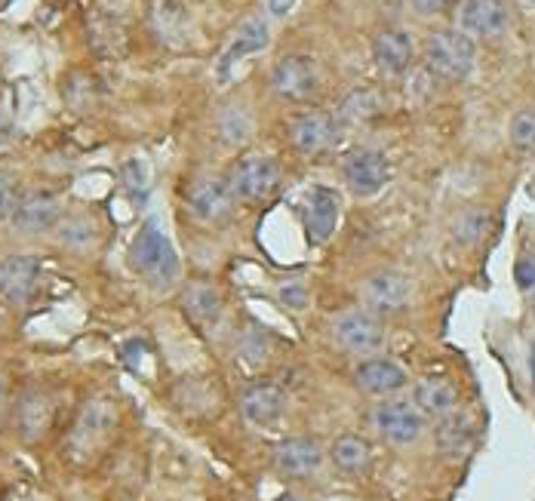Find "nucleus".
I'll use <instances>...</instances> for the list:
<instances>
[{
    "mask_svg": "<svg viewBox=\"0 0 535 501\" xmlns=\"http://www.w3.org/2000/svg\"><path fill=\"white\" fill-rule=\"evenodd\" d=\"M474 62H477L474 37H468L459 28L434 31L425 40V68H428V74H434L446 83L465 80L474 71Z\"/></svg>",
    "mask_w": 535,
    "mask_h": 501,
    "instance_id": "1",
    "label": "nucleus"
},
{
    "mask_svg": "<svg viewBox=\"0 0 535 501\" xmlns=\"http://www.w3.org/2000/svg\"><path fill=\"white\" fill-rule=\"evenodd\" d=\"M130 262L136 271H142L145 277H151L154 283H173L179 274V259H176V249L170 243V237L163 234V228L157 222H148L133 249H130Z\"/></svg>",
    "mask_w": 535,
    "mask_h": 501,
    "instance_id": "2",
    "label": "nucleus"
},
{
    "mask_svg": "<svg viewBox=\"0 0 535 501\" xmlns=\"http://www.w3.org/2000/svg\"><path fill=\"white\" fill-rule=\"evenodd\" d=\"M320 87L317 77V65L311 56L293 53L277 59V65L271 68V90L277 99L283 102H308Z\"/></svg>",
    "mask_w": 535,
    "mask_h": 501,
    "instance_id": "3",
    "label": "nucleus"
},
{
    "mask_svg": "<svg viewBox=\"0 0 535 501\" xmlns=\"http://www.w3.org/2000/svg\"><path fill=\"white\" fill-rule=\"evenodd\" d=\"M452 16H456V28L474 40L499 37L511 25V10L505 0H459Z\"/></svg>",
    "mask_w": 535,
    "mask_h": 501,
    "instance_id": "4",
    "label": "nucleus"
},
{
    "mask_svg": "<svg viewBox=\"0 0 535 501\" xmlns=\"http://www.w3.org/2000/svg\"><path fill=\"white\" fill-rule=\"evenodd\" d=\"M280 182V166L274 157L268 154H246L237 160L234 176H231V188L237 197L243 200H265L277 191Z\"/></svg>",
    "mask_w": 535,
    "mask_h": 501,
    "instance_id": "5",
    "label": "nucleus"
},
{
    "mask_svg": "<svg viewBox=\"0 0 535 501\" xmlns=\"http://www.w3.org/2000/svg\"><path fill=\"white\" fill-rule=\"evenodd\" d=\"M360 296H363L366 311H373L376 317H388V314H400L409 305L413 283L397 271H379L363 280Z\"/></svg>",
    "mask_w": 535,
    "mask_h": 501,
    "instance_id": "6",
    "label": "nucleus"
},
{
    "mask_svg": "<svg viewBox=\"0 0 535 501\" xmlns=\"http://www.w3.org/2000/svg\"><path fill=\"white\" fill-rule=\"evenodd\" d=\"M333 336L351 354H376L385 345V326L373 311H348L336 320Z\"/></svg>",
    "mask_w": 535,
    "mask_h": 501,
    "instance_id": "7",
    "label": "nucleus"
},
{
    "mask_svg": "<svg viewBox=\"0 0 535 501\" xmlns=\"http://www.w3.org/2000/svg\"><path fill=\"white\" fill-rule=\"evenodd\" d=\"M342 176L348 182V188L360 197H373L385 188V182L391 179V163L382 151L376 148H360L354 151L345 166H342Z\"/></svg>",
    "mask_w": 535,
    "mask_h": 501,
    "instance_id": "8",
    "label": "nucleus"
},
{
    "mask_svg": "<svg viewBox=\"0 0 535 501\" xmlns=\"http://www.w3.org/2000/svg\"><path fill=\"white\" fill-rule=\"evenodd\" d=\"M339 139V120L329 111H302L290 120V142L302 154H323Z\"/></svg>",
    "mask_w": 535,
    "mask_h": 501,
    "instance_id": "9",
    "label": "nucleus"
},
{
    "mask_svg": "<svg viewBox=\"0 0 535 501\" xmlns=\"http://www.w3.org/2000/svg\"><path fill=\"white\" fill-rule=\"evenodd\" d=\"M422 412L416 403H406V400H385L376 409V428L388 443L406 446V443H416L422 434Z\"/></svg>",
    "mask_w": 535,
    "mask_h": 501,
    "instance_id": "10",
    "label": "nucleus"
},
{
    "mask_svg": "<svg viewBox=\"0 0 535 501\" xmlns=\"http://www.w3.org/2000/svg\"><path fill=\"white\" fill-rule=\"evenodd\" d=\"M234 188L222 179H200L188 191V206L200 222L219 225L231 216L234 210Z\"/></svg>",
    "mask_w": 535,
    "mask_h": 501,
    "instance_id": "11",
    "label": "nucleus"
},
{
    "mask_svg": "<svg viewBox=\"0 0 535 501\" xmlns=\"http://www.w3.org/2000/svg\"><path fill=\"white\" fill-rule=\"evenodd\" d=\"M416 56L413 37L403 28H385L373 37V62L385 77H400L409 71Z\"/></svg>",
    "mask_w": 535,
    "mask_h": 501,
    "instance_id": "12",
    "label": "nucleus"
},
{
    "mask_svg": "<svg viewBox=\"0 0 535 501\" xmlns=\"http://www.w3.org/2000/svg\"><path fill=\"white\" fill-rule=\"evenodd\" d=\"M342 216V200L333 188L317 185L308 194V206H305V231L314 243H323L329 234L336 231Z\"/></svg>",
    "mask_w": 535,
    "mask_h": 501,
    "instance_id": "13",
    "label": "nucleus"
},
{
    "mask_svg": "<svg viewBox=\"0 0 535 501\" xmlns=\"http://www.w3.org/2000/svg\"><path fill=\"white\" fill-rule=\"evenodd\" d=\"M268 40H271V34H268L265 19H246V22L237 28V34L231 37L228 50L222 53V59H219V65H216L219 80H228V77H231V68H234L240 59L253 56V53H262V50L268 47Z\"/></svg>",
    "mask_w": 535,
    "mask_h": 501,
    "instance_id": "14",
    "label": "nucleus"
},
{
    "mask_svg": "<svg viewBox=\"0 0 535 501\" xmlns=\"http://www.w3.org/2000/svg\"><path fill=\"white\" fill-rule=\"evenodd\" d=\"M320 462H323V449L317 440H308V437L283 440L274 449V465L286 477H308L320 468Z\"/></svg>",
    "mask_w": 535,
    "mask_h": 501,
    "instance_id": "15",
    "label": "nucleus"
},
{
    "mask_svg": "<svg viewBox=\"0 0 535 501\" xmlns=\"http://www.w3.org/2000/svg\"><path fill=\"white\" fill-rule=\"evenodd\" d=\"M283 406H286V397L277 385L271 382H259V385H250L240 397V409L246 415V422L250 425H259V428H268L274 425L280 415H283Z\"/></svg>",
    "mask_w": 535,
    "mask_h": 501,
    "instance_id": "16",
    "label": "nucleus"
},
{
    "mask_svg": "<svg viewBox=\"0 0 535 501\" xmlns=\"http://www.w3.org/2000/svg\"><path fill=\"white\" fill-rule=\"evenodd\" d=\"M354 382L360 391L366 394H376V397H385V394H394L406 385V372L394 363V360H385V357H373V360H363L354 372Z\"/></svg>",
    "mask_w": 535,
    "mask_h": 501,
    "instance_id": "17",
    "label": "nucleus"
},
{
    "mask_svg": "<svg viewBox=\"0 0 535 501\" xmlns=\"http://www.w3.org/2000/svg\"><path fill=\"white\" fill-rule=\"evenodd\" d=\"M59 219V200L50 191H31L13 206V222L22 231H47Z\"/></svg>",
    "mask_w": 535,
    "mask_h": 501,
    "instance_id": "18",
    "label": "nucleus"
},
{
    "mask_svg": "<svg viewBox=\"0 0 535 501\" xmlns=\"http://www.w3.org/2000/svg\"><path fill=\"white\" fill-rule=\"evenodd\" d=\"M413 403L419 406V412L425 415H434V419H443L459 403V394H456V385L443 375H428L422 379L416 388H413Z\"/></svg>",
    "mask_w": 535,
    "mask_h": 501,
    "instance_id": "19",
    "label": "nucleus"
},
{
    "mask_svg": "<svg viewBox=\"0 0 535 501\" xmlns=\"http://www.w3.org/2000/svg\"><path fill=\"white\" fill-rule=\"evenodd\" d=\"M37 274H40V262L34 256H13L0 265V289L13 302H25L34 292Z\"/></svg>",
    "mask_w": 535,
    "mask_h": 501,
    "instance_id": "20",
    "label": "nucleus"
},
{
    "mask_svg": "<svg viewBox=\"0 0 535 501\" xmlns=\"http://www.w3.org/2000/svg\"><path fill=\"white\" fill-rule=\"evenodd\" d=\"M379 114H382V96L373 87H357L342 99L336 120L345 123V127H363V123L376 120Z\"/></svg>",
    "mask_w": 535,
    "mask_h": 501,
    "instance_id": "21",
    "label": "nucleus"
},
{
    "mask_svg": "<svg viewBox=\"0 0 535 501\" xmlns=\"http://www.w3.org/2000/svg\"><path fill=\"white\" fill-rule=\"evenodd\" d=\"M182 305H185L188 317L203 326H210L222 317V296L213 283H191L182 296Z\"/></svg>",
    "mask_w": 535,
    "mask_h": 501,
    "instance_id": "22",
    "label": "nucleus"
},
{
    "mask_svg": "<svg viewBox=\"0 0 535 501\" xmlns=\"http://www.w3.org/2000/svg\"><path fill=\"white\" fill-rule=\"evenodd\" d=\"M474 440V431H471V422L465 419V415H443L440 425H437V443L443 452L449 455H459L468 449V443Z\"/></svg>",
    "mask_w": 535,
    "mask_h": 501,
    "instance_id": "23",
    "label": "nucleus"
},
{
    "mask_svg": "<svg viewBox=\"0 0 535 501\" xmlns=\"http://www.w3.org/2000/svg\"><path fill=\"white\" fill-rule=\"evenodd\" d=\"M333 462L345 474H357L369 465V443L357 434H345L333 443Z\"/></svg>",
    "mask_w": 535,
    "mask_h": 501,
    "instance_id": "24",
    "label": "nucleus"
},
{
    "mask_svg": "<svg viewBox=\"0 0 535 501\" xmlns=\"http://www.w3.org/2000/svg\"><path fill=\"white\" fill-rule=\"evenodd\" d=\"M489 231V213L486 210H462L452 222V234L462 243H477Z\"/></svg>",
    "mask_w": 535,
    "mask_h": 501,
    "instance_id": "25",
    "label": "nucleus"
},
{
    "mask_svg": "<svg viewBox=\"0 0 535 501\" xmlns=\"http://www.w3.org/2000/svg\"><path fill=\"white\" fill-rule=\"evenodd\" d=\"M511 145L520 151H535V108H523L511 117Z\"/></svg>",
    "mask_w": 535,
    "mask_h": 501,
    "instance_id": "26",
    "label": "nucleus"
},
{
    "mask_svg": "<svg viewBox=\"0 0 535 501\" xmlns=\"http://www.w3.org/2000/svg\"><path fill=\"white\" fill-rule=\"evenodd\" d=\"M280 302L286 305V308H305V302H308V289L302 286V283H283L280 286Z\"/></svg>",
    "mask_w": 535,
    "mask_h": 501,
    "instance_id": "27",
    "label": "nucleus"
},
{
    "mask_svg": "<svg viewBox=\"0 0 535 501\" xmlns=\"http://www.w3.org/2000/svg\"><path fill=\"white\" fill-rule=\"evenodd\" d=\"M514 274H517V286H520V289H526V292H532V289H535V256L520 259Z\"/></svg>",
    "mask_w": 535,
    "mask_h": 501,
    "instance_id": "28",
    "label": "nucleus"
},
{
    "mask_svg": "<svg viewBox=\"0 0 535 501\" xmlns=\"http://www.w3.org/2000/svg\"><path fill=\"white\" fill-rule=\"evenodd\" d=\"M409 4H413L416 16H425V19H431V16H440V13H446L452 0H409Z\"/></svg>",
    "mask_w": 535,
    "mask_h": 501,
    "instance_id": "29",
    "label": "nucleus"
},
{
    "mask_svg": "<svg viewBox=\"0 0 535 501\" xmlns=\"http://www.w3.org/2000/svg\"><path fill=\"white\" fill-rule=\"evenodd\" d=\"M7 216H13V194H10L7 179H0V222H4Z\"/></svg>",
    "mask_w": 535,
    "mask_h": 501,
    "instance_id": "30",
    "label": "nucleus"
},
{
    "mask_svg": "<svg viewBox=\"0 0 535 501\" xmlns=\"http://www.w3.org/2000/svg\"><path fill=\"white\" fill-rule=\"evenodd\" d=\"M293 7H296V0H268V13L271 16H290Z\"/></svg>",
    "mask_w": 535,
    "mask_h": 501,
    "instance_id": "31",
    "label": "nucleus"
},
{
    "mask_svg": "<svg viewBox=\"0 0 535 501\" xmlns=\"http://www.w3.org/2000/svg\"><path fill=\"white\" fill-rule=\"evenodd\" d=\"M529 375H532V388H535V348L529 351Z\"/></svg>",
    "mask_w": 535,
    "mask_h": 501,
    "instance_id": "32",
    "label": "nucleus"
},
{
    "mask_svg": "<svg viewBox=\"0 0 535 501\" xmlns=\"http://www.w3.org/2000/svg\"><path fill=\"white\" fill-rule=\"evenodd\" d=\"M0 403H4V379H0Z\"/></svg>",
    "mask_w": 535,
    "mask_h": 501,
    "instance_id": "33",
    "label": "nucleus"
},
{
    "mask_svg": "<svg viewBox=\"0 0 535 501\" xmlns=\"http://www.w3.org/2000/svg\"><path fill=\"white\" fill-rule=\"evenodd\" d=\"M280 501H299V498H293V495H283Z\"/></svg>",
    "mask_w": 535,
    "mask_h": 501,
    "instance_id": "34",
    "label": "nucleus"
},
{
    "mask_svg": "<svg viewBox=\"0 0 535 501\" xmlns=\"http://www.w3.org/2000/svg\"><path fill=\"white\" fill-rule=\"evenodd\" d=\"M526 4H532V7H535V0H526Z\"/></svg>",
    "mask_w": 535,
    "mask_h": 501,
    "instance_id": "35",
    "label": "nucleus"
}]
</instances>
